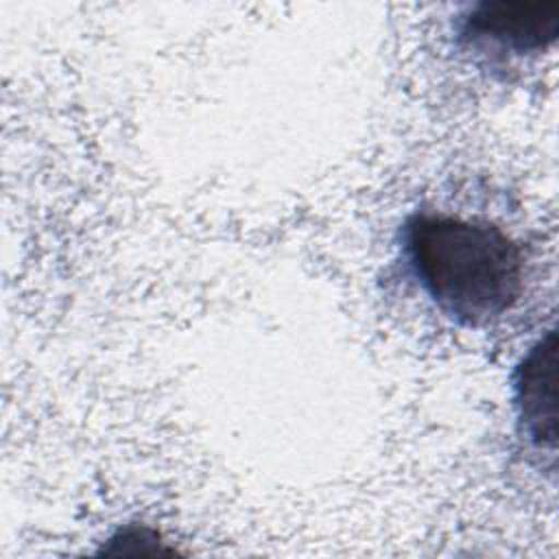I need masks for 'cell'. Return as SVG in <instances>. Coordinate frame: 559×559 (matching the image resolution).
Segmentation results:
<instances>
[{
  "mask_svg": "<svg viewBox=\"0 0 559 559\" xmlns=\"http://www.w3.org/2000/svg\"><path fill=\"white\" fill-rule=\"evenodd\" d=\"M400 260L437 312L461 328L498 321L524 286L520 245L480 218L413 212L400 227Z\"/></svg>",
  "mask_w": 559,
  "mask_h": 559,
  "instance_id": "cell-1",
  "label": "cell"
},
{
  "mask_svg": "<svg viewBox=\"0 0 559 559\" xmlns=\"http://www.w3.org/2000/svg\"><path fill=\"white\" fill-rule=\"evenodd\" d=\"M559 0H483L454 17V41L483 59H522L555 44Z\"/></svg>",
  "mask_w": 559,
  "mask_h": 559,
  "instance_id": "cell-2",
  "label": "cell"
},
{
  "mask_svg": "<svg viewBox=\"0 0 559 559\" xmlns=\"http://www.w3.org/2000/svg\"><path fill=\"white\" fill-rule=\"evenodd\" d=\"M555 332L542 336L520 360L513 376V406L522 437L535 450L555 452Z\"/></svg>",
  "mask_w": 559,
  "mask_h": 559,
  "instance_id": "cell-3",
  "label": "cell"
}]
</instances>
